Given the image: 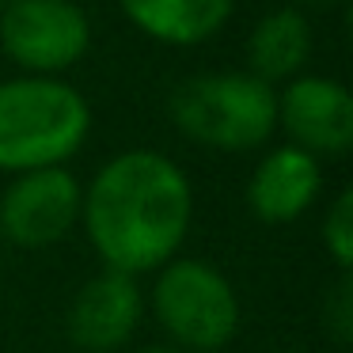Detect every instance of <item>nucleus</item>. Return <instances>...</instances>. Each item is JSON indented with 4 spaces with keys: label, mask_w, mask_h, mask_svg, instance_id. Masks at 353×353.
<instances>
[{
    "label": "nucleus",
    "mask_w": 353,
    "mask_h": 353,
    "mask_svg": "<svg viewBox=\"0 0 353 353\" xmlns=\"http://www.w3.org/2000/svg\"><path fill=\"white\" fill-rule=\"evenodd\" d=\"M323 190V168L312 152L281 145L262 156L247 183V205L266 224H289L315 205Z\"/></svg>",
    "instance_id": "nucleus-9"
},
{
    "label": "nucleus",
    "mask_w": 353,
    "mask_h": 353,
    "mask_svg": "<svg viewBox=\"0 0 353 353\" xmlns=\"http://www.w3.org/2000/svg\"><path fill=\"white\" fill-rule=\"evenodd\" d=\"M92 130V107L57 77L0 80V171L61 168Z\"/></svg>",
    "instance_id": "nucleus-2"
},
{
    "label": "nucleus",
    "mask_w": 353,
    "mask_h": 353,
    "mask_svg": "<svg viewBox=\"0 0 353 353\" xmlns=\"http://www.w3.org/2000/svg\"><path fill=\"white\" fill-rule=\"evenodd\" d=\"M137 353H183V350H171V345H145V350Z\"/></svg>",
    "instance_id": "nucleus-15"
},
{
    "label": "nucleus",
    "mask_w": 353,
    "mask_h": 353,
    "mask_svg": "<svg viewBox=\"0 0 353 353\" xmlns=\"http://www.w3.org/2000/svg\"><path fill=\"white\" fill-rule=\"evenodd\" d=\"M84 190L69 168L23 171L0 198V232L19 247H50L80 221Z\"/></svg>",
    "instance_id": "nucleus-6"
},
{
    "label": "nucleus",
    "mask_w": 353,
    "mask_h": 353,
    "mask_svg": "<svg viewBox=\"0 0 353 353\" xmlns=\"http://www.w3.org/2000/svg\"><path fill=\"white\" fill-rule=\"evenodd\" d=\"M323 315H327V330L334 334V342H350L353 338V281L350 277H342V281L334 285V296L323 304Z\"/></svg>",
    "instance_id": "nucleus-13"
},
{
    "label": "nucleus",
    "mask_w": 353,
    "mask_h": 353,
    "mask_svg": "<svg viewBox=\"0 0 353 353\" xmlns=\"http://www.w3.org/2000/svg\"><path fill=\"white\" fill-rule=\"evenodd\" d=\"M152 312L171 342L194 353H216L239 330V296L221 270L201 259H171L160 266Z\"/></svg>",
    "instance_id": "nucleus-4"
},
{
    "label": "nucleus",
    "mask_w": 353,
    "mask_h": 353,
    "mask_svg": "<svg viewBox=\"0 0 353 353\" xmlns=\"http://www.w3.org/2000/svg\"><path fill=\"white\" fill-rule=\"evenodd\" d=\"M312 57V23L300 8H277L254 23L247 39V65L259 80H292Z\"/></svg>",
    "instance_id": "nucleus-11"
},
{
    "label": "nucleus",
    "mask_w": 353,
    "mask_h": 353,
    "mask_svg": "<svg viewBox=\"0 0 353 353\" xmlns=\"http://www.w3.org/2000/svg\"><path fill=\"white\" fill-rule=\"evenodd\" d=\"M277 125L304 152L345 156L353 148V95L342 80L292 77L277 92Z\"/></svg>",
    "instance_id": "nucleus-7"
},
{
    "label": "nucleus",
    "mask_w": 353,
    "mask_h": 353,
    "mask_svg": "<svg viewBox=\"0 0 353 353\" xmlns=\"http://www.w3.org/2000/svg\"><path fill=\"white\" fill-rule=\"evenodd\" d=\"M0 46L27 77H57L88 54L92 19L77 0H8Z\"/></svg>",
    "instance_id": "nucleus-5"
},
{
    "label": "nucleus",
    "mask_w": 353,
    "mask_h": 353,
    "mask_svg": "<svg viewBox=\"0 0 353 353\" xmlns=\"http://www.w3.org/2000/svg\"><path fill=\"white\" fill-rule=\"evenodd\" d=\"M323 243L342 270L353 262V190H342L323 216Z\"/></svg>",
    "instance_id": "nucleus-12"
},
{
    "label": "nucleus",
    "mask_w": 353,
    "mask_h": 353,
    "mask_svg": "<svg viewBox=\"0 0 353 353\" xmlns=\"http://www.w3.org/2000/svg\"><path fill=\"white\" fill-rule=\"evenodd\" d=\"M300 4H307V8H334L342 0H300Z\"/></svg>",
    "instance_id": "nucleus-14"
},
{
    "label": "nucleus",
    "mask_w": 353,
    "mask_h": 353,
    "mask_svg": "<svg viewBox=\"0 0 353 353\" xmlns=\"http://www.w3.org/2000/svg\"><path fill=\"white\" fill-rule=\"evenodd\" d=\"M168 114L194 145L251 152L277 130V92L254 72H201L171 92Z\"/></svg>",
    "instance_id": "nucleus-3"
},
{
    "label": "nucleus",
    "mask_w": 353,
    "mask_h": 353,
    "mask_svg": "<svg viewBox=\"0 0 353 353\" xmlns=\"http://www.w3.org/2000/svg\"><path fill=\"white\" fill-rule=\"evenodd\" d=\"M194 213L190 179L156 148H130L95 171L80 221L95 254L118 274H148L175 259Z\"/></svg>",
    "instance_id": "nucleus-1"
},
{
    "label": "nucleus",
    "mask_w": 353,
    "mask_h": 353,
    "mask_svg": "<svg viewBox=\"0 0 353 353\" xmlns=\"http://www.w3.org/2000/svg\"><path fill=\"white\" fill-rule=\"evenodd\" d=\"M274 353H292V350H274Z\"/></svg>",
    "instance_id": "nucleus-16"
},
{
    "label": "nucleus",
    "mask_w": 353,
    "mask_h": 353,
    "mask_svg": "<svg viewBox=\"0 0 353 353\" xmlns=\"http://www.w3.org/2000/svg\"><path fill=\"white\" fill-rule=\"evenodd\" d=\"M141 289L130 274L103 270L77 292L69 307V338L84 353H110L122 350L133 338L141 319Z\"/></svg>",
    "instance_id": "nucleus-8"
},
{
    "label": "nucleus",
    "mask_w": 353,
    "mask_h": 353,
    "mask_svg": "<svg viewBox=\"0 0 353 353\" xmlns=\"http://www.w3.org/2000/svg\"><path fill=\"white\" fill-rule=\"evenodd\" d=\"M122 16L163 46H201L236 12V0H118Z\"/></svg>",
    "instance_id": "nucleus-10"
}]
</instances>
